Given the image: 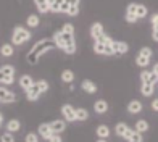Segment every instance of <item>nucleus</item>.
<instances>
[{
	"mask_svg": "<svg viewBox=\"0 0 158 142\" xmlns=\"http://www.w3.org/2000/svg\"><path fill=\"white\" fill-rule=\"evenodd\" d=\"M152 108L155 111H158V98H155V100H152Z\"/></svg>",
	"mask_w": 158,
	"mask_h": 142,
	"instance_id": "41",
	"label": "nucleus"
},
{
	"mask_svg": "<svg viewBox=\"0 0 158 142\" xmlns=\"http://www.w3.org/2000/svg\"><path fill=\"white\" fill-rule=\"evenodd\" d=\"M16 102V94L6 87H0V103H13Z\"/></svg>",
	"mask_w": 158,
	"mask_h": 142,
	"instance_id": "3",
	"label": "nucleus"
},
{
	"mask_svg": "<svg viewBox=\"0 0 158 142\" xmlns=\"http://www.w3.org/2000/svg\"><path fill=\"white\" fill-rule=\"evenodd\" d=\"M2 123H3V115L0 113V126H2Z\"/></svg>",
	"mask_w": 158,
	"mask_h": 142,
	"instance_id": "44",
	"label": "nucleus"
},
{
	"mask_svg": "<svg viewBox=\"0 0 158 142\" xmlns=\"http://www.w3.org/2000/svg\"><path fill=\"white\" fill-rule=\"evenodd\" d=\"M34 84L37 86V89L42 92V94H45V92L48 90V82L45 79H39V81H34Z\"/></svg>",
	"mask_w": 158,
	"mask_h": 142,
	"instance_id": "28",
	"label": "nucleus"
},
{
	"mask_svg": "<svg viewBox=\"0 0 158 142\" xmlns=\"http://www.w3.org/2000/svg\"><path fill=\"white\" fill-rule=\"evenodd\" d=\"M34 5H35V8L39 10V13H42V15L50 11V6H48L47 0H34Z\"/></svg>",
	"mask_w": 158,
	"mask_h": 142,
	"instance_id": "15",
	"label": "nucleus"
},
{
	"mask_svg": "<svg viewBox=\"0 0 158 142\" xmlns=\"http://www.w3.org/2000/svg\"><path fill=\"white\" fill-rule=\"evenodd\" d=\"M94 110H95V113H98V115H102V113H106L108 111V103H106V100H97L95 103H94Z\"/></svg>",
	"mask_w": 158,
	"mask_h": 142,
	"instance_id": "14",
	"label": "nucleus"
},
{
	"mask_svg": "<svg viewBox=\"0 0 158 142\" xmlns=\"http://www.w3.org/2000/svg\"><path fill=\"white\" fill-rule=\"evenodd\" d=\"M31 36H32V32L29 29H26L24 26H16L11 32V44L13 45H21V44H24V42L29 40Z\"/></svg>",
	"mask_w": 158,
	"mask_h": 142,
	"instance_id": "2",
	"label": "nucleus"
},
{
	"mask_svg": "<svg viewBox=\"0 0 158 142\" xmlns=\"http://www.w3.org/2000/svg\"><path fill=\"white\" fill-rule=\"evenodd\" d=\"M97 136H98V139H106L110 136V127L106 126V124H100L98 127H97Z\"/></svg>",
	"mask_w": 158,
	"mask_h": 142,
	"instance_id": "18",
	"label": "nucleus"
},
{
	"mask_svg": "<svg viewBox=\"0 0 158 142\" xmlns=\"http://www.w3.org/2000/svg\"><path fill=\"white\" fill-rule=\"evenodd\" d=\"M40 23V19H39V15H29L26 19V24L29 26V27H37Z\"/></svg>",
	"mask_w": 158,
	"mask_h": 142,
	"instance_id": "22",
	"label": "nucleus"
},
{
	"mask_svg": "<svg viewBox=\"0 0 158 142\" xmlns=\"http://www.w3.org/2000/svg\"><path fill=\"white\" fill-rule=\"evenodd\" d=\"M89 118V111L85 108H76V119L77 121H85Z\"/></svg>",
	"mask_w": 158,
	"mask_h": 142,
	"instance_id": "23",
	"label": "nucleus"
},
{
	"mask_svg": "<svg viewBox=\"0 0 158 142\" xmlns=\"http://www.w3.org/2000/svg\"><path fill=\"white\" fill-rule=\"evenodd\" d=\"M142 103L139 102V100H131L127 103V111L129 113H132V115H137V113H140L142 111Z\"/></svg>",
	"mask_w": 158,
	"mask_h": 142,
	"instance_id": "13",
	"label": "nucleus"
},
{
	"mask_svg": "<svg viewBox=\"0 0 158 142\" xmlns=\"http://www.w3.org/2000/svg\"><path fill=\"white\" fill-rule=\"evenodd\" d=\"M150 73H152V71L143 69L142 73H140V81H142V82H150Z\"/></svg>",
	"mask_w": 158,
	"mask_h": 142,
	"instance_id": "35",
	"label": "nucleus"
},
{
	"mask_svg": "<svg viewBox=\"0 0 158 142\" xmlns=\"http://www.w3.org/2000/svg\"><path fill=\"white\" fill-rule=\"evenodd\" d=\"M152 39L155 42H158V27H153V31H152Z\"/></svg>",
	"mask_w": 158,
	"mask_h": 142,
	"instance_id": "40",
	"label": "nucleus"
},
{
	"mask_svg": "<svg viewBox=\"0 0 158 142\" xmlns=\"http://www.w3.org/2000/svg\"><path fill=\"white\" fill-rule=\"evenodd\" d=\"M64 15H68V16H77L79 15V6L77 5H69Z\"/></svg>",
	"mask_w": 158,
	"mask_h": 142,
	"instance_id": "32",
	"label": "nucleus"
},
{
	"mask_svg": "<svg viewBox=\"0 0 158 142\" xmlns=\"http://www.w3.org/2000/svg\"><path fill=\"white\" fill-rule=\"evenodd\" d=\"M135 65H137L139 68H147L150 65V58H147V56L137 53V56H135Z\"/></svg>",
	"mask_w": 158,
	"mask_h": 142,
	"instance_id": "20",
	"label": "nucleus"
},
{
	"mask_svg": "<svg viewBox=\"0 0 158 142\" xmlns=\"http://www.w3.org/2000/svg\"><path fill=\"white\" fill-rule=\"evenodd\" d=\"M127 142H142V134L137 132L135 129H132V132H131V136H129Z\"/></svg>",
	"mask_w": 158,
	"mask_h": 142,
	"instance_id": "30",
	"label": "nucleus"
},
{
	"mask_svg": "<svg viewBox=\"0 0 158 142\" xmlns=\"http://www.w3.org/2000/svg\"><path fill=\"white\" fill-rule=\"evenodd\" d=\"M140 92H142L143 97H152L153 92H155V84H152V82H142Z\"/></svg>",
	"mask_w": 158,
	"mask_h": 142,
	"instance_id": "11",
	"label": "nucleus"
},
{
	"mask_svg": "<svg viewBox=\"0 0 158 142\" xmlns=\"http://www.w3.org/2000/svg\"><path fill=\"white\" fill-rule=\"evenodd\" d=\"M50 127H52V131L55 134H60L66 129V123H64V119H55V121L50 123Z\"/></svg>",
	"mask_w": 158,
	"mask_h": 142,
	"instance_id": "10",
	"label": "nucleus"
},
{
	"mask_svg": "<svg viewBox=\"0 0 158 142\" xmlns=\"http://www.w3.org/2000/svg\"><path fill=\"white\" fill-rule=\"evenodd\" d=\"M114 47H116V53H119V55H124L129 50L127 42H124V40H114Z\"/></svg>",
	"mask_w": 158,
	"mask_h": 142,
	"instance_id": "17",
	"label": "nucleus"
},
{
	"mask_svg": "<svg viewBox=\"0 0 158 142\" xmlns=\"http://www.w3.org/2000/svg\"><path fill=\"white\" fill-rule=\"evenodd\" d=\"M139 55H143V56H147V58H152L153 52H152V48H148V47H142L139 50Z\"/></svg>",
	"mask_w": 158,
	"mask_h": 142,
	"instance_id": "34",
	"label": "nucleus"
},
{
	"mask_svg": "<svg viewBox=\"0 0 158 142\" xmlns=\"http://www.w3.org/2000/svg\"><path fill=\"white\" fill-rule=\"evenodd\" d=\"M48 142H63V140H61V137H60V136H56V134L53 132V134H52V137L48 139Z\"/></svg>",
	"mask_w": 158,
	"mask_h": 142,
	"instance_id": "38",
	"label": "nucleus"
},
{
	"mask_svg": "<svg viewBox=\"0 0 158 142\" xmlns=\"http://www.w3.org/2000/svg\"><path fill=\"white\" fill-rule=\"evenodd\" d=\"M148 129V123L145 121V119H139V121L137 123H135V131H137V132H145Z\"/></svg>",
	"mask_w": 158,
	"mask_h": 142,
	"instance_id": "26",
	"label": "nucleus"
},
{
	"mask_svg": "<svg viewBox=\"0 0 158 142\" xmlns=\"http://www.w3.org/2000/svg\"><path fill=\"white\" fill-rule=\"evenodd\" d=\"M66 2H68L69 5H77V6H79V3H81V0H66Z\"/></svg>",
	"mask_w": 158,
	"mask_h": 142,
	"instance_id": "42",
	"label": "nucleus"
},
{
	"mask_svg": "<svg viewBox=\"0 0 158 142\" xmlns=\"http://www.w3.org/2000/svg\"><path fill=\"white\" fill-rule=\"evenodd\" d=\"M26 142H39L37 140V136H35V134H27V136H26Z\"/></svg>",
	"mask_w": 158,
	"mask_h": 142,
	"instance_id": "37",
	"label": "nucleus"
},
{
	"mask_svg": "<svg viewBox=\"0 0 158 142\" xmlns=\"http://www.w3.org/2000/svg\"><path fill=\"white\" fill-rule=\"evenodd\" d=\"M15 82V76H6V74H3L2 71H0V84H13Z\"/></svg>",
	"mask_w": 158,
	"mask_h": 142,
	"instance_id": "29",
	"label": "nucleus"
},
{
	"mask_svg": "<svg viewBox=\"0 0 158 142\" xmlns=\"http://www.w3.org/2000/svg\"><path fill=\"white\" fill-rule=\"evenodd\" d=\"M0 142H15V136H13V132H10V131L3 132L2 136H0Z\"/></svg>",
	"mask_w": 158,
	"mask_h": 142,
	"instance_id": "31",
	"label": "nucleus"
},
{
	"mask_svg": "<svg viewBox=\"0 0 158 142\" xmlns=\"http://www.w3.org/2000/svg\"><path fill=\"white\" fill-rule=\"evenodd\" d=\"M53 48H55L53 39H40L39 42H35V44L32 45V48L27 52L26 60H27V63H29V65H35L42 55L47 53V52H50V50H53Z\"/></svg>",
	"mask_w": 158,
	"mask_h": 142,
	"instance_id": "1",
	"label": "nucleus"
},
{
	"mask_svg": "<svg viewBox=\"0 0 158 142\" xmlns=\"http://www.w3.org/2000/svg\"><path fill=\"white\" fill-rule=\"evenodd\" d=\"M137 19H139V18L135 16L134 13H126V21H127V23L134 24V23H135V21H137Z\"/></svg>",
	"mask_w": 158,
	"mask_h": 142,
	"instance_id": "36",
	"label": "nucleus"
},
{
	"mask_svg": "<svg viewBox=\"0 0 158 142\" xmlns=\"http://www.w3.org/2000/svg\"><path fill=\"white\" fill-rule=\"evenodd\" d=\"M150 21H152V26H153V27H158V13H155Z\"/></svg>",
	"mask_w": 158,
	"mask_h": 142,
	"instance_id": "39",
	"label": "nucleus"
},
{
	"mask_svg": "<svg viewBox=\"0 0 158 142\" xmlns=\"http://www.w3.org/2000/svg\"><path fill=\"white\" fill-rule=\"evenodd\" d=\"M152 71H153L155 74H158V63H155V65H153V69Z\"/></svg>",
	"mask_w": 158,
	"mask_h": 142,
	"instance_id": "43",
	"label": "nucleus"
},
{
	"mask_svg": "<svg viewBox=\"0 0 158 142\" xmlns=\"http://www.w3.org/2000/svg\"><path fill=\"white\" fill-rule=\"evenodd\" d=\"M61 31H63V32H66V34H74V24L64 23V24L61 26Z\"/></svg>",
	"mask_w": 158,
	"mask_h": 142,
	"instance_id": "33",
	"label": "nucleus"
},
{
	"mask_svg": "<svg viewBox=\"0 0 158 142\" xmlns=\"http://www.w3.org/2000/svg\"><path fill=\"white\" fill-rule=\"evenodd\" d=\"M61 115L66 121H76V108L69 103H64L61 106Z\"/></svg>",
	"mask_w": 158,
	"mask_h": 142,
	"instance_id": "4",
	"label": "nucleus"
},
{
	"mask_svg": "<svg viewBox=\"0 0 158 142\" xmlns=\"http://www.w3.org/2000/svg\"><path fill=\"white\" fill-rule=\"evenodd\" d=\"M147 15H148V10H147L145 5H142V3L135 5V16H137L139 19H140V18H145Z\"/></svg>",
	"mask_w": 158,
	"mask_h": 142,
	"instance_id": "19",
	"label": "nucleus"
},
{
	"mask_svg": "<svg viewBox=\"0 0 158 142\" xmlns=\"http://www.w3.org/2000/svg\"><path fill=\"white\" fill-rule=\"evenodd\" d=\"M102 34H103V24L102 23H94V24L90 26V37L94 39V40L98 39Z\"/></svg>",
	"mask_w": 158,
	"mask_h": 142,
	"instance_id": "9",
	"label": "nucleus"
},
{
	"mask_svg": "<svg viewBox=\"0 0 158 142\" xmlns=\"http://www.w3.org/2000/svg\"><path fill=\"white\" fill-rule=\"evenodd\" d=\"M18 84H19V87L23 89L24 92L29 89L32 84H34V79H32V76H29V74H23L19 77V81H18Z\"/></svg>",
	"mask_w": 158,
	"mask_h": 142,
	"instance_id": "6",
	"label": "nucleus"
},
{
	"mask_svg": "<svg viewBox=\"0 0 158 142\" xmlns=\"http://www.w3.org/2000/svg\"><path fill=\"white\" fill-rule=\"evenodd\" d=\"M81 87H82L84 92H87V94H95L97 92V84L90 79H84L81 82Z\"/></svg>",
	"mask_w": 158,
	"mask_h": 142,
	"instance_id": "8",
	"label": "nucleus"
},
{
	"mask_svg": "<svg viewBox=\"0 0 158 142\" xmlns=\"http://www.w3.org/2000/svg\"><path fill=\"white\" fill-rule=\"evenodd\" d=\"M97 142H106V139H98Z\"/></svg>",
	"mask_w": 158,
	"mask_h": 142,
	"instance_id": "45",
	"label": "nucleus"
},
{
	"mask_svg": "<svg viewBox=\"0 0 158 142\" xmlns=\"http://www.w3.org/2000/svg\"><path fill=\"white\" fill-rule=\"evenodd\" d=\"M19 127H21V123L18 121V119H10V121L6 123V131H10V132L19 131Z\"/></svg>",
	"mask_w": 158,
	"mask_h": 142,
	"instance_id": "21",
	"label": "nucleus"
},
{
	"mask_svg": "<svg viewBox=\"0 0 158 142\" xmlns=\"http://www.w3.org/2000/svg\"><path fill=\"white\" fill-rule=\"evenodd\" d=\"M127 129H129V126H127L126 123H118L116 127H114V132H116V136H121V137H123L124 132H126Z\"/></svg>",
	"mask_w": 158,
	"mask_h": 142,
	"instance_id": "25",
	"label": "nucleus"
},
{
	"mask_svg": "<svg viewBox=\"0 0 158 142\" xmlns=\"http://www.w3.org/2000/svg\"><path fill=\"white\" fill-rule=\"evenodd\" d=\"M13 53H15V45L13 44H3L2 47H0V55L5 56V58L13 56Z\"/></svg>",
	"mask_w": 158,
	"mask_h": 142,
	"instance_id": "12",
	"label": "nucleus"
},
{
	"mask_svg": "<svg viewBox=\"0 0 158 142\" xmlns=\"http://www.w3.org/2000/svg\"><path fill=\"white\" fill-rule=\"evenodd\" d=\"M64 0H53L52 3H50V11L52 13H61V3Z\"/></svg>",
	"mask_w": 158,
	"mask_h": 142,
	"instance_id": "24",
	"label": "nucleus"
},
{
	"mask_svg": "<svg viewBox=\"0 0 158 142\" xmlns=\"http://www.w3.org/2000/svg\"><path fill=\"white\" fill-rule=\"evenodd\" d=\"M42 95V92L37 89V86H35V84H32V86L29 87L26 90V98L29 102H35V100H39V97Z\"/></svg>",
	"mask_w": 158,
	"mask_h": 142,
	"instance_id": "5",
	"label": "nucleus"
},
{
	"mask_svg": "<svg viewBox=\"0 0 158 142\" xmlns=\"http://www.w3.org/2000/svg\"><path fill=\"white\" fill-rule=\"evenodd\" d=\"M52 134H53V131H52V127H50V123H42L39 126V136H42L44 139L48 140L52 137Z\"/></svg>",
	"mask_w": 158,
	"mask_h": 142,
	"instance_id": "7",
	"label": "nucleus"
},
{
	"mask_svg": "<svg viewBox=\"0 0 158 142\" xmlns=\"http://www.w3.org/2000/svg\"><path fill=\"white\" fill-rule=\"evenodd\" d=\"M0 71H2L3 74H6V76H15V73H16V69H15V66H13V65H3V66H0Z\"/></svg>",
	"mask_w": 158,
	"mask_h": 142,
	"instance_id": "27",
	"label": "nucleus"
},
{
	"mask_svg": "<svg viewBox=\"0 0 158 142\" xmlns=\"http://www.w3.org/2000/svg\"><path fill=\"white\" fill-rule=\"evenodd\" d=\"M60 79H61L63 82H66V84H71V82L74 81V73H73L71 69H64V71H61Z\"/></svg>",
	"mask_w": 158,
	"mask_h": 142,
	"instance_id": "16",
	"label": "nucleus"
}]
</instances>
